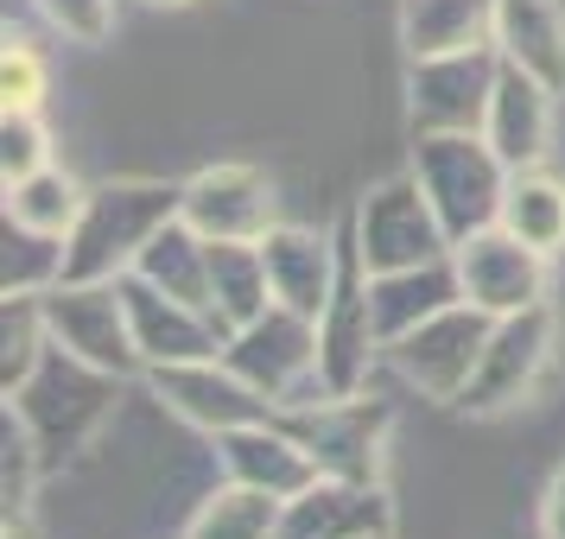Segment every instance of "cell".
Segmentation results:
<instances>
[{
  "instance_id": "4316f807",
  "label": "cell",
  "mask_w": 565,
  "mask_h": 539,
  "mask_svg": "<svg viewBox=\"0 0 565 539\" xmlns=\"http://www.w3.org/2000/svg\"><path fill=\"white\" fill-rule=\"evenodd\" d=\"M540 533H546V539H565V476H553L546 502H540Z\"/></svg>"
},
{
  "instance_id": "8fae6325",
  "label": "cell",
  "mask_w": 565,
  "mask_h": 539,
  "mask_svg": "<svg viewBox=\"0 0 565 539\" xmlns=\"http://www.w3.org/2000/svg\"><path fill=\"white\" fill-rule=\"evenodd\" d=\"M159 400L179 412V419H191V425H204V432H242V425H267V394L260 387H248L235 368H210V362H159Z\"/></svg>"
},
{
  "instance_id": "4fadbf2b",
  "label": "cell",
  "mask_w": 565,
  "mask_h": 539,
  "mask_svg": "<svg viewBox=\"0 0 565 539\" xmlns=\"http://www.w3.org/2000/svg\"><path fill=\"white\" fill-rule=\"evenodd\" d=\"M495 77L502 71L477 45L470 52H451V57H419V71H413V115H419V128L463 133L477 115H489Z\"/></svg>"
},
{
  "instance_id": "52a82bcc",
  "label": "cell",
  "mask_w": 565,
  "mask_h": 539,
  "mask_svg": "<svg viewBox=\"0 0 565 539\" xmlns=\"http://www.w3.org/2000/svg\"><path fill=\"white\" fill-rule=\"evenodd\" d=\"M39 324L83 356L89 368H108V375H128L134 368V331H128V305H121V285L103 292V285H57L52 299H39Z\"/></svg>"
},
{
  "instance_id": "83f0119b",
  "label": "cell",
  "mask_w": 565,
  "mask_h": 539,
  "mask_svg": "<svg viewBox=\"0 0 565 539\" xmlns=\"http://www.w3.org/2000/svg\"><path fill=\"white\" fill-rule=\"evenodd\" d=\"M375 539H382V533H375Z\"/></svg>"
},
{
  "instance_id": "8992f818",
  "label": "cell",
  "mask_w": 565,
  "mask_h": 539,
  "mask_svg": "<svg viewBox=\"0 0 565 539\" xmlns=\"http://www.w3.org/2000/svg\"><path fill=\"white\" fill-rule=\"evenodd\" d=\"M546 356H553V311L546 305L509 311V317L489 331V349H483V362H477V375H470V387H463L458 407H470V412L514 407V400L540 381Z\"/></svg>"
},
{
  "instance_id": "d6986e66",
  "label": "cell",
  "mask_w": 565,
  "mask_h": 539,
  "mask_svg": "<svg viewBox=\"0 0 565 539\" xmlns=\"http://www.w3.org/2000/svg\"><path fill=\"white\" fill-rule=\"evenodd\" d=\"M382 412L369 407H324L299 419V444H306L324 476H343V483H369L375 476V425Z\"/></svg>"
},
{
  "instance_id": "5b68a950",
  "label": "cell",
  "mask_w": 565,
  "mask_h": 539,
  "mask_svg": "<svg viewBox=\"0 0 565 539\" xmlns=\"http://www.w3.org/2000/svg\"><path fill=\"white\" fill-rule=\"evenodd\" d=\"M489 311L483 305H445L426 324H413L407 336H394V362L419 394L433 400H463V387L477 375V362L489 349Z\"/></svg>"
},
{
  "instance_id": "6da1fadb",
  "label": "cell",
  "mask_w": 565,
  "mask_h": 539,
  "mask_svg": "<svg viewBox=\"0 0 565 539\" xmlns=\"http://www.w3.org/2000/svg\"><path fill=\"white\" fill-rule=\"evenodd\" d=\"M184 209V191L172 184H103L96 197H83V216L71 229V248L57 260V273L71 285H96L115 267L140 260V248L153 241L172 216Z\"/></svg>"
},
{
  "instance_id": "7c38bea8",
  "label": "cell",
  "mask_w": 565,
  "mask_h": 539,
  "mask_svg": "<svg viewBox=\"0 0 565 539\" xmlns=\"http://www.w3.org/2000/svg\"><path fill=\"white\" fill-rule=\"evenodd\" d=\"M458 280H463V299L483 305L489 317L527 311V305H540V248L514 241L509 229H495V235L477 229L458 248Z\"/></svg>"
},
{
  "instance_id": "603a6c76",
  "label": "cell",
  "mask_w": 565,
  "mask_h": 539,
  "mask_svg": "<svg viewBox=\"0 0 565 539\" xmlns=\"http://www.w3.org/2000/svg\"><path fill=\"white\" fill-rule=\"evenodd\" d=\"M274 527H280V495L235 483L223 495H210L184 539H274Z\"/></svg>"
},
{
  "instance_id": "d4e9b609",
  "label": "cell",
  "mask_w": 565,
  "mask_h": 539,
  "mask_svg": "<svg viewBox=\"0 0 565 539\" xmlns=\"http://www.w3.org/2000/svg\"><path fill=\"white\" fill-rule=\"evenodd\" d=\"M39 7H45V20H57L83 45H103L115 32V0H39Z\"/></svg>"
},
{
  "instance_id": "277c9868",
  "label": "cell",
  "mask_w": 565,
  "mask_h": 539,
  "mask_svg": "<svg viewBox=\"0 0 565 539\" xmlns=\"http://www.w3.org/2000/svg\"><path fill=\"white\" fill-rule=\"evenodd\" d=\"M445 216L433 209V197L419 191V179H387L362 197L356 216V255L369 273H407L445 255Z\"/></svg>"
},
{
  "instance_id": "ffe728a7",
  "label": "cell",
  "mask_w": 565,
  "mask_h": 539,
  "mask_svg": "<svg viewBox=\"0 0 565 539\" xmlns=\"http://www.w3.org/2000/svg\"><path fill=\"white\" fill-rule=\"evenodd\" d=\"M483 26H495V0H407V13H401V39L413 57L470 52Z\"/></svg>"
},
{
  "instance_id": "2e32d148",
  "label": "cell",
  "mask_w": 565,
  "mask_h": 539,
  "mask_svg": "<svg viewBox=\"0 0 565 539\" xmlns=\"http://www.w3.org/2000/svg\"><path fill=\"white\" fill-rule=\"evenodd\" d=\"M223 470H230L235 483L280 495V502L306 495V488L324 476L306 444H299V438H286V432H274V425H242V432H223Z\"/></svg>"
},
{
  "instance_id": "ac0fdd59",
  "label": "cell",
  "mask_w": 565,
  "mask_h": 539,
  "mask_svg": "<svg viewBox=\"0 0 565 539\" xmlns=\"http://www.w3.org/2000/svg\"><path fill=\"white\" fill-rule=\"evenodd\" d=\"M260 260H267V285L274 305L299 311V317H324L331 305V260L324 241L311 229H267L260 235Z\"/></svg>"
},
{
  "instance_id": "ba28073f",
  "label": "cell",
  "mask_w": 565,
  "mask_h": 539,
  "mask_svg": "<svg viewBox=\"0 0 565 539\" xmlns=\"http://www.w3.org/2000/svg\"><path fill=\"white\" fill-rule=\"evenodd\" d=\"M311 324L318 317H299V311H260L255 324H242L230 336V368L242 375L248 387H260L267 400H280V407H299L292 400V387L318 375V349H311Z\"/></svg>"
},
{
  "instance_id": "cb8c5ba5",
  "label": "cell",
  "mask_w": 565,
  "mask_h": 539,
  "mask_svg": "<svg viewBox=\"0 0 565 539\" xmlns=\"http://www.w3.org/2000/svg\"><path fill=\"white\" fill-rule=\"evenodd\" d=\"M0 147H7V184L45 172V128L32 121V108H7V133H0Z\"/></svg>"
},
{
  "instance_id": "7a4b0ae2",
  "label": "cell",
  "mask_w": 565,
  "mask_h": 539,
  "mask_svg": "<svg viewBox=\"0 0 565 539\" xmlns=\"http://www.w3.org/2000/svg\"><path fill=\"white\" fill-rule=\"evenodd\" d=\"M502 159L477 147L470 133H426L419 140V159H413V179L433 197V209L445 216V235L451 241H470L477 229L502 223Z\"/></svg>"
},
{
  "instance_id": "7402d4cb",
  "label": "cell",
  "mask_w": 565,
  "mask_h": 539,
  "mask_svg": "<svg viewBox=\"0 0 565 539\" xmlns=\"http://www.w3.org/2000/svg\"><path fill=\"white\" fill-rule=\"evenodd\" d=\"M77 216H83V197L64 172H32V179L7 184V223L13 229L64 235V229H77Z\"/></svg>"
},
{
  "instance_id": "30bf717a",
  "label": "cell",
  "mask_w": 565,
  "mask_h": 539,
  "mask_svg": "<svg viewBox=\"0 0 565 539\" xmlns=\"http://www.w3.org/2000/svg\"><path fill=\"white\" fill-rule=\"evenodd\" d=\"M121 305H128L134 349L147 362H210V349L230 336L216 317H204L198 305H184L172 292H159L140 273H121Z\"/></svg>"
},
{
  "instance_id": "9c48e42d",
  "label": "cell",
  "mask_w": 565,
  "mask_h": 539,
  "mask_svg": "<svg viewBox=\"0 0 565 539\" xmlns=\"http://www.w3.org/2000/svg\"><path fill=\"white\" fill-rule=\"evenodd\" d=\"M191 229L204 241H260L274 223V184L255 165H210L184 184V209Z\"/></svg>"
},
{
  "instance_id": "44dd1931",
  "label": "cell",
  "mask_w": 565,
  "mask_h": 539,
  "mask_svg": "<svg viewBox=\"0 0 565 539\" xmlns=\"http://www.w3.org/2000/svg\"><path fill=\"white\" fill-rule=\"evenodd\" d=\"M502 229L514 241H527L540 255H559L565 248V184L553 179H514L502 191Z\"/></svg>"
},
{
  "instance_id": "9a60e30c",
  "label": "cell",
  "mask_w": 565,
  "mask_h": 539,
  "mask_svg": "<svg viewBox=\"0 0 565 539\" xmlns=\"http://www.w3.org/2000/svg\"><path fill=\"white\" fill-rule=\"evenodd\" d=\"M546 128H553V89L527 77L521 64H502L495 96H489V153L509 172H527L546 153Z\"/></svg>"
},
{
  "instance_id": "3957f363",
  "label": "cell",
  "mask_w": 565,
  "mask_h": 539,
  "mask_svg": "<svg viewBox=\"0 0 565 539\" xmlns=\"http://www.w3.org/2000/svg\"><path fill=\"white\" fill-rule=\"evenodd\" d=\"M115 407V375L108 368H89L83 356H52L39 375L20 381V419H26L39 444H45V463L64 451L71 457V444L96 432Z\"/></svg>"
},
{
  "instance_id": "5bb4252c",
  "label": "cell",
  "mask_w": 565,
  "mask_h": 539,
  "mask_svg": "<svg viewBox=\"0 0 565 539\" xmlns=\"http://www.w3.org/2000/svg\"><path fill=\"white\" fill-rule=\"evenodd\" d=\"M387 533V502L369 483L318 476L306 495H292L280 508L274 539H375Z\"/></svg>"
},
{
  "instance_id": "e0dca14e",
  "label": "cell",
  "mask_w": 565,
  "mask_h": 539,
  "mask_svg": "<svg viewBox=\"0 0 565 539\" xmlns=\"http://www.w3.org/2000/svg\"><path fill=\"white\" fill-rule=\"evenodd\" d=\"M495 45L509 64L565 96V13L553 0H495Z\"/></svg>"
},
{
  "instance_id": "484cf974",
  "label": "cell",
  "mask_w": 565,
  "mask_h": 539,
  "mask_svg": "<svg viewBox=\"0 0 565 539\" xmlns=\"http://www.w3.org/2000/svg\"><path fill=\"white\" fill-rule=\"evenodd\" d=\"M7 108H39V89H45V71L26 45H7Z\"/></svg>"
}]
</instances>
